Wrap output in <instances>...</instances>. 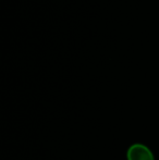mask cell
I'll return each mask as SVG.
<instances>
[{
  "instance_id": "6da1fadb",
  "label": "cell",
  "mask_w": 159,
  "mask_h": 160,
  "mask_svg": "<svg viewBox=\"0 0 159 160\" xmlns=\"http://www.w3.org/2000/svg\"><path fill=\"white\" fill-rule=\"evenodd\" d=\"M127 160H155L151 149L142 144L132 145L127 150Z\"/></svg>"
}]
</instances>
